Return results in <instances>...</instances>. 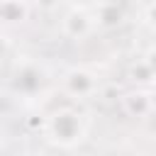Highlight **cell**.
Instances as JSON below:
<instances>
[{"label":"cell","instance_id":"52a82bcc","mask_svg":"<svg viewBox=\"0 0 156 156\" xmlns=\"http://www.w3.org/2000/svg\"><path fill=\"white\" fill-rule=\"evenodd\" d=\"M144 22H146L151 29H156V0L146 5V10H144Z\"/></svg>","mask_w":156,"mask_h":156},{"label":"cell","instance_id":"5b68a950","mask_svg":"<svg viewBox=\"0 0 156 156\" xmlns=\"http://www.w3.org/2000/svg\"><path fill=\"white\" fill-rule=\"evenodd\" d=\"M93 15H95L98 24H102V27H115L122 20V10L117 7V2H107V0L98 2V7H95Z\"/></svg>","mask_w":156,"mask_h":156},{"label":"cell","instance_id":"9c48e42d","mask_svg":"<svg viewBox=\"0 0 156 156\" xmlns=\"http://www.w3.org/2000/svg\"><path fill=\"white\" fill-rule=\"evenodd\" d=\"M78 7H88V5H93V2H102V0H73Z\"/></svg>","mask_w":156,"mask_h":156},{"label":"cell","instance_id":"30bf717a","mask_svg":"<svg viewBox=\"0 0 156 156\" xmlns=\"http://www.w3.org/2000/svg\"><path fill=\"white\" fill-rule=\"evenodd\" d=\"M144 156H149V154H144Z\"/></svg>","mask_w":156,"mask_h":156},{"label":"cell","instance_id":"277c9868","mask_svg":"<svg viewBox=\"0 0 156 156\" xmlns=\"http://www.w3.org/2000/svg\"><path fill=\"white\" fill-rule=\"evenodd\" d=\"M122 105H124V110L132 117H146L154 110L151 93H146V90H129V93H124L122 95Z\"/></svg>","mask_w":156,"mask_h":156},{"label":"cell","instance_id":"3957f363","mask_svg":"<svg viewBox=\"0 0 156 156\" xmlns=\"http://www.w3.org/2000/svg\"><path fill=\"white\" fill-rule=\"evenodd\" d=\"M63 90L73 98H90L100 90V80L88 68H71L63 76Z\"/></svg>","mask_w":156,"mask_h":156},{"label":"cell","instance_id":"7a4b0ae2","mask_svg":"<svg viewBox=\"0 0 156 156\" xmlns=\"http://www.w3.org/2000/svg\"><path fill=\"white\" fill-rule=\"evenodd\" d=\"M95 27H98L95 15L88 12V7H78V5L71 7L61 20V29L71 39H85V37H90L95 32Z\"/></svg>","mask_w":156,"mask_h":156},{"label":"cell","instance_id":"6da1fadb","mask_svg":"<svg viewBox=\"0 0 156 156\" xmlns=\"http://www.w3.org/2000/svg\"><path fill=\"white\" fill-rule=\"evenodd\" d=\"M44 134L56 146L71 149L85 136V117L73 107H58L46 117Z\"/></svg>","mask_w":156,"mask_h":156},{"label":"cell","instance_id":"ba28073f","mask_svg":"<svg viewBox=\"0 0 156 156\" xmlns=\"http://www.w3.org/2000/svg\"><path fill=\"white\" fill-rule=\"evenodd\" d=\"M144 61H146V66L151 68V73L156 76V46H151V49L146 51V56H144Z\"/></svg>","mask_w":156,"mask_h":156},{"label":"cell","instance_id":"8992f818","mask_svg":"<svg viewBox=\"0 0 156 156\" xmlns=\"http://www.w3.org/2000/svg\"><path fill=\"white\" fill-rule=\"evenodd\" d=\"M129 76H132V80H136V83H151V80H156V76L151 73V68L146 66V61L134 63L132 71H129Z\"/></svg>","mask_w":156,"mask_h":156}]
</instances>
